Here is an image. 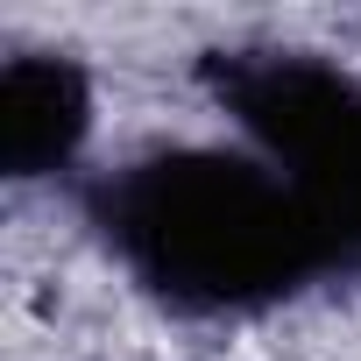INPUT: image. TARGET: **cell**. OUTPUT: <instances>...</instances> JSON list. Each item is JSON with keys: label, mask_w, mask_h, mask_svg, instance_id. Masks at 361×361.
I'll use <instances>...</instances> for the list:
<instances>
[{"label": "cell", "mask_w": 361, "mask_h": 361, "mask_svg": "<svg viewBox=\"0 0 361 361\" xmlns=\"http://www.w3.org/2000/svg\"><path fill=\"white\" fill-rule=\"evenodd\" d=\"M114 262L177 312H255L340 269L312 206L262 156L163 149L92 192Z\"/></svg>", "instance_id": "cell-1"}, {"label": "cell", "mask_w": 361, "mask_h": 361, "mask_svg": "<svg viewBox=\"0 0 361 361\" xmlns=\"http://www.w3.org/2000/svg\"><path fill=\"white\" fill-rule=\"evenodd\" d=\"M213 85L312 206L340 269H361V78L305 50H241L213 64Z\"/></svg>", "instance_id": "cell-2"}, {"label": "cell", "mask_w": 361, "mask_h": 361, "mask_svg": "<svg viewBox=\"0 0 361 361\" xmlns=\"http://www.w3.org/2000/svg\"><path fill=\"white\" fill-rule=\"evenodd\" d=\"M85 128H92V92L78 64L43 57V50L8 57V71H0V163H8V177L64 170Z\"/></svg>", "instance_id": "cell-3"}]
</instances>
